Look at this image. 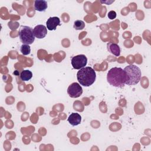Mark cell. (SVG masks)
<instances>
[{"mask_svg":"<svg viewBox=\"0 0 151 151\" xmlns=\"http://www.w3.org/2000/svg\"><path fill=\"white\" fill-rule=\"evenodd\" d=\"M107 82L112 86L123 87L126 81V76L124 70L120 67H113L107 73Z\"/></svg>","mask_w":151,"mask_h":151,"instance_id":"obj_1","label":"cell"},{"mask_svg":"<svg viewBox=\"0 0 151 151\" xmlns=\"http://www.w3.org/2000/svg\"><path fill=\"white\" fill-rule=\"evenodd\" d=\"M96 78V72L90 67H83L79 70L77 73V78L80 85L89 87L92 85Z\"/></svg>","mask_w":151,"mask_h":151,"instance_id":"obj_2","label":"cell"},{"mask_svg":"<svg viewBox=\"0 0 151 151\" xmlns=\"http://www.w3.org/2000/svg\"><path fill=\"white\" fill-rule=\"evenodd\" d=\"M126 76V84L134 86L137 84L141 78L142 74L140 68L135 65H129L124 69Z\"/></svg>","mask_w":151,"mask_h":151,"instance_id":"obj_3","label":"cell"},{"mask_svg":"<svg viewBox=\"0 0 151 151\" xmlns=\"http://www.w3.org/2000/svg\"><path fill=\"white\" fill-rule=\"evenodd\" d=\"M19 37L20 41L23 44L30 45L35 40V36L33 29L28 26L21 25L19 30Z\"/></svg>","mask_w":151,"mask_h":151,"instance_id":"obj_4","label":"cell"},{"mask_svg":"<svg viewBox=\"0 0 151 151\" xmlns=\"http://www.w3.org/2000/svg\"><path fill=\"white\" fill-rule=\"evenodd\" d=\"M73 67L76 70H80L84 67L87 63V58L85 55L80 54L74 56L71 58Z\"/></svg>","mask_w":151,"mask_h":151,"instance_id":"obj_5","label":"cell"},{"mask_svg":"<svg viewBox=\"0 0 151 151\" xmlns=\"http://www.w3.org/2000/svg\"><path fill=\"white\" fill-rule=\"evenodd\" d=\"M67 93L70 97L77 98L82 94L83 89L78 83H73L68 86Z\"/></svg>","mask_w":151,"mask_h":151,"instance_id":"obj_6","label":"cell"},{"mask_svg":"<svg viewBox=\"0 0 151 151\" xmlns=\"http://www.w3.org/2000/svg\"><path fill=\"white\" fill-rule=\"evenodd\" d=\"M33 32L35 37L38 39L44 38L47 34V29L43 25H38L33 29Z\"/></svg>","mask_w":151,"mask_h":151,"instance_id":"obj_7","label":"cell"},{"mask_svg":"<svg viewBox=\"0 0 151 151\" xmlns=\"http://www.w3.org/2000/svg\"><path fill=\"white\" fill-rule=\"evenodd\" d=\"M47 25V28L50 30H55L56 28L58 25H61L60 24V19L58 17H50L46 22Z\"/></svg>","mask_w":151,"mask_h":151,"instance_id":"obj_8","label":"cell"},{"mask_svg":"<svg viewBox=\"0 0 151 151\" xmlns=\"http://www.w3.org/2000/svg\"><path fill=\"white\" fill-rule=\"evenodd\" d=\"M81 121V116L77 113H72L68 118V122L72 126H77L80 124Z\"/></svg>","mask_w":151,"mask_h":151,"instance_id":"obj_9","label":"cell"},{"mask_svg":"<svg viewBox=\"0 0 151 151\" xmlns=\"http://www.w3.org/2000/svg\"><path fill=\"white\" fill-rule=\"evenodd\" d=\"M47 2L44 0H36L34 1V8L39 12H44L47 8Z\"/></svg>","mask_w":151,"mask_h":151,"instance_id":"obj_10","label":"cell"},{"mask_svg":"<svg viewBox=\"0 0 151 151\" xmlns=\"http://www.w3.org/2000/svg\"><path fill=\"white\" fill-rule=\"evenodd\" d=\"M108 51L115 56H119L120 54V48L116 43L109 42L107 45Z\"/></svg>","mask_w":151,"mask_h":151,"instance_id":"obj_11","label":"cell"},{"mask_svg":"<svg viewBox=\"0 0 151 151\" xmlns=\"http://www.w3.org/2000/svg\"><path fill=\"white\" fill-rule=\"evenodd\" d=\"M32 72L28 70H23L20 74V78L21 80L24 81L29 80L32 78Z\"/></svg>","mask_w":151,"mask_h":151,"instance_id":"obj_12","label":"cell"},{"mask_svg":"<svg viewBox=\"0 0 151 151\" xmlns=\"http://www.w3.org/2000/svg\"><path fill=\"white\" fill-rule=\"evenodd\" d=\"M85 27V23L81 20H76L74 22V28L76 30L83 29Z\"/></svg>","mask_w":151,"mask_h":151,"instance_id":"obj_13","label":"cell"},{"mask_svg":"<svg viewBox=\"0 0 151 151\" xmlns=\"http://www.w3.org/2000/svg\"><path fill=\"white\" fill-rule=\"evenodd\" d=\"M20 51H21V52H22V54L23 55H28L30 53L31 48H30V47L29 46V45L22 44L21 47Z\"/></svg>","mask_w":151,"mask_h":151,"instance_id":"obj_14","label":"cell"},{"mask_svg":"<svg viewBox=\"0 0 151 151\" xmlns=\"http://www.w3.org/2000/svg\"><path fill=\"white\" fill-rule=\"evenodd\" d=\"M74 109L76 110H77L78 111H82L84 110V107L81 103V102L79 101H74Z\"/></svg>","mask_w":151,"mask_h":151,"instance_id":"obj_15","label":"cell"},{"mask_svg":"<svg viewBox=\"0 0 151 151\" xmlns=\"http://www.w3.org/2000/svg\"><path fill=\"white\" fill-rule=\"evenodd\" d=\"M108 18L110 19H113L114 18H116V12L114 11H110L108 14Z\"/></svg>","mask_w":151,"mask_h":151,"instance_id":"obj_16","label":"cell"}]
</instances>
